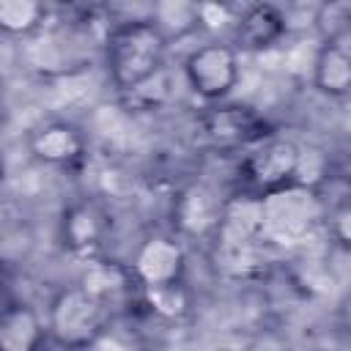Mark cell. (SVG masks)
Returning a JSON list of instances; mask_svg holds the SVG:
<instances>
[{
  "instance_id": "cell-12",
  "label": "cell",
  "mask_w": 351,
  "mask_h": 351,
  "mask_svg": "<svg viewBox=\"0 0 351 351\" xmlns=\"http://www.w3.org/2000/svg\"><path fill=\"white\" fill-rule=\"evenodd\" d=\"M49 329L27 304H8L0 315V351H38Z\"/></svg>"
},
{
  "instance_id": "cell-21",
  "label": "cell",
  "mask_w": 351,
  "mask_h": 351,
  "mask_svg": "<svg viewBox=\"0 0 351 351\" xmlns=\"http://www.w3.org/2000/svg\"><path fill=\"white\" fill-rule=\"evenodd\" d=\"M236 16L230 5H222V3H197V25L203 27H233L236 25Z\"/></svg>"
},
{
  "instance_id": "cell-20",
  "label": "cell",
  "mask_w": 351,
  "mask_h": 351,
  "mask_svg": "<svg viewBox=\"0 0 351 351\" xmlns=\"http://www.w3.org/2000/svg\"><path fill=\"white\" fill-rule=\"evenodd\" d=\"M324 184L335 186V195H332V200H326V203H335V200L351 197V156H348V159H343V162H337V165H329L326 178L321 181V186H324ZM321 186H318V189H321ZM326 203H324V206H326Z\"/></svg>"
},
{
  "instance_id": "cell-2",
  "label": "cell",
  "mask_w": 351,
  "mask_h": 351,
  "mask_svg": "<svg viewBox=\"0 0 351 351\" xmlns=\"http://www.w3.org/2000/svg\"><path fill=\"white\" fill-rule=\"evenodd\" d=\"M110 315L112 310L99 296L82 285H71L52 299L47 310V329L63 348L85 351L110 329Z\"/></svg>"
},
{
  "instance_id": "cell-6",
  "label": "cell",
  "mask_w": 351,
  "mask_h": 351,
  "mask_svg": "<svg viewBox=\"0 0 351 351\" xmlns=\"http://www.w3.org/2000/svg\"><path fill=\"white\" fill-rule=\"evenodd\" d=\"M203 137L219 151H250L269 137V123L247 104H211L200 115Z\"/></svg>"
},
{
  "instance_id": "cell-14",
  "label": "cell",
  "mask_w": 351,
  "mask_h": 351,
  "mask_svg": "<svg viewBox=\"0 0 351 351\" xmlns=\"http://www.w3.org/2000/svg\"><path fill=\"white\" fill-rule=\"evenodd\" d=\"M313 82L326 96H351V49L340 44H321L313 60Z\"/></svg>"
},
{
  "instance_id": "cell-19",
  "label": "cell",
  "mask_w": 351,
  "mask_h": 351,
  "mask_svg": "<svg viewBox=\"0 0 351 351\" xmlns=\"http://www.w3.org/2000/svg\"><path fill=\"white\" fill-rule=\"evenodd\" d=\"M167 93H170V82H167V71L162 69L156 77H151L148 82H143L140 88H134V90H129L123 96L137 110H154V107H159L167 99Z\"/></svg>"
},
{
  "instance_id": "cell-10",
  "label": "cell",
  "mask_w": 351,
  "mask_h": 351,
  "mask_svg": "<svg viewBox=\"0 0 351 351\" xmlns=\"http://www.w3.org/2000/svg\"><path fill=\"white\" fill-rule=\"evenodd\" d=\"M288 30V19L280 8L269 5V3H258V5H247L233 25V36L241 44V49H269L271 44H277Z\"/></svg>"
},
{
  "instance_id": "cell-18",
  "label": "cell",
  "mask_w": 351,
  "mask_h": 351,
  "mask_svg": "<svg viewBox=\"0 0 351 351\" xmlns=\"http://www.w3.org/2000/svg\"><path fill=\"white\" fill-rule=\"evenodd\" d=\"M324 219H326V230H329L332 241L351 252V197L329 203Z\"/></svg>"
},
{
  "instance_id": "cell-1",
  "label": "cell",
  "mask_w": 351,
  "mask_h": 351,
  "mask_svg": "<svg viewBox=\"0 0 351 351\" xmlns=\"http://www.w3.org/2000/svg\"><path fill=\"white\" fill-rule=\"evenodd\" d=\"M167 38L151 19H129L110 27L104 58L112 85L129 93L165 69Z\"/></svg>"
},
{
  "instance_id": "cell-5",
  "label": "cell",
  "mask_w": 351,
  "mask_h": 351,
  "mask_svg": "<svg viewBox=\"0 0 351 351\" xmlns=\"http://www.w3.org/2000/svg\"><path fill=\"white\" fill-rule=\"evenodd\" d=\"M184 77L197 96L206 101H219L239 82V55L222 41L195 47L184 60Z\"/></svg>"
},
{
  "instance_id": "cell-13",
  "label": "cell",
  "mask_w": 351,
  "mask_h": 351,
  "mask_svg": "<svg viewBox=\"0 0 351 351\" xmlns=\"http://www.w3.org/2000/svg\"><path fill=\"white\" fill-rule=\"evenodd\" d=\"M222 203L206 186H192L176 200V222L184 233H217Z\"/></svg>"
},
{
  "instance_id": "cell-16",
  "label": "cell",
  "mask_w": 351,
  "mask_h": 351,
  "mask_svg": "<svg viewBox=\"0 0 351 351\" xmlns=\"http://www.w3.org/2000/svg\"><path fill=\"white\" fill-rule=\"evenodd\" d=\"M151 22L165 33V38L170 41V36H184L197 25V3H159L154 5V16Z\"/></svg>"
},
{
  "instance_id": "cell-9",
  "label": "cell",
  "mask_w": 351,
  "mask_h": 351,
  "mask_svg": "<svg viewBox=\"0 0 351 351\" xmlns=\"http://www.w3.org/2000/svg\"><path fill=\"white\" fill-rule=\"evenodd\" d=\"M30 154L44 162V165H74L85 156V137L77 126L66 123V121H49L44 126H38L30 140Z\"/></svg>"
},
{
  "instance_id": "cell-3",
  "label": "cell",
  "mask_w": 351,
  "mask_h": 351,
  "mask_svg": "<svg viewBox=\"0 0 351 351\" xmlns=\"http://www.w3.org/2000/svg\"><path fill=\"white\" fill-rule=\"evenodd\" d=\"M326 206L313 186L291 184L263 195V241L269 247H291L310 236Z\"/></svg>"
},
{
  "instance_id": "cell-4",
  "label": "cell",
  "mask_w": 351,
  "mask_h": 351,
  "mask_svg": "<svg viewBox=\"0 0 351 351\" xmlns=\"http://www.w3.org/2000/svg\"><path fill=\"white\" fill-rule=\"evenodd\" d=\"M299 165H302V148L293 140L271 132L269 137L255 143L250 151H244V159L239 167L244 192L263 197L269 192L299 184Z\"/></svg>"
},
{
  "instance_id": "cell-7",
  "label": "cell",
  "mask_w": 351,
  "mask_h": 351,
  "mask_svg": "<svg viewBox=\"0 0 351 351\" xmlns=\"http://www.w3.org/2000/svg\"><path fill=\"white\" fill-rule=\"evenodd\" d=\"M129 266H132L140 288H159V285L181 282L184 250L170 236H151L137 247Z\"/></svg>"
},
{
  "instance_id": "cell-17",
  "label": "cell",
  "mask_w": 351,
  "mask_h": 351,
  "mask_svg": "<svg viewBox=\"0 0 351 351\" xmlns=\"http://www.w3.org/2000/svg\"><path fill=\"white\" fill-rule=\"evenodd\" d=\"M143 302L165 318H176L186 310V293H184L181 282H170V285H159V288H143Z\"/></svg>"
},
{
  "instance_id": "cell-8",
  "label": "cell",
  "mask_w": 351,
  "mask_h": 351,
  "mask_svg": "<svg viewBox=\"0 0 351 351\" xmlns=\"http://www.w3.org/2000/svg\"><path fill=\"white\" fill-rule=\"evenodd\" d=\"M110 233V214L96 200H77L63 214V244L88 261H96Z\"/></svg>"
},
{
  "instance_id": "cell-11",
  "label": "cell",
  "mask_w": 351,
  "mask_h": 351,
  "mask_svg": "<svg viewBox=\"0 0 351 351\" xmlns=\"http://www.w3.org/2000/svg\"><path fill=\"white\" fill-rule=\"evenodd\" d=\"M85 291H90L93 296H99L110 310L121 302H129L134 293H143L132 266L123 263H112V261H90V266L85 269V277L80 282Z\"/></svg>"
},
{
  "instance_id": "cell-15",
  "label": "cell",
  "mask_w": 351,
  "mask_h": 351,
  "mask_svg": "<svg viewBox=\"0 0 351 351\" xmlns=\"http://www.w3.org/2000/svg\"><path fill=\"white\" fill-rule=\"evenodd\" d=\"M47 8L36 0H0V27L11 36H33L44 27Z\"/></svg>"
}]
</instances>
